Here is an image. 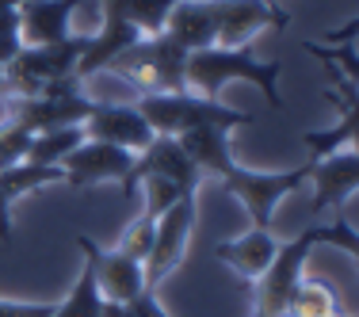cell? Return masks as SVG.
<instances>
[{"label": "cell", "mask_w": 359, "mask_h": 317, "mask_svg": "<svg viewBox=\"0 0 359 317\" xmlns=\"http://www.w3.org/2000/svg\"><path fill=\"white\" fill-rule=\"evenodd\" d=\"M318 245H332V248H344V252H355L359 248V237H355V226L348 218H337V222H318V226H306L298 237H290L287 245H279L276 260L268 264L260 279H256V306H252V317H287V298L290 290L298 287L306 271V260Z\"/></svg>", "instance_id": "obj_1"}, {"label": "cell", "mask_w": 359, "mask_h": 317, "mask_svg": "<svg viewBox=\"0 0 359 317\" xmlns=\"http://www.w3.org/2000/svg\"><path fill=\"white\" fill-rule=\"evenodd\" d=\"M187 92L195 96L218 100V92L229 81H249L252 88L264 92L271 107H283V92H279V65L276 62H256L249 46H207V50H191L187 54Z\"/></svg>", "instance_id": "obj_2"}, {"label": "cell", "mask_w": 359, "mask_h": 317, "mask_svg": "<svg viewBox=\"0 0 359 317\" xmlns=\"http://www.w3.org/2000/svg\"><path fill=\"white\" fill-rule=\"evenodd\" d=\"M134 107L149 123L153 134H168V138H180V134L199 130V126L237 130V126L252 123L249 111L226 107L222 100H207V96H195V92H145V96L134 100Z\"/></svg>", "instance_id": "obj_3"}, {"label": "cell", "mask_w": 359, "mask_h": 317, "mask_svg": "<svg viewBox=\"0 0 359 317\" xmlns=\"http://www.w3.org/2000/svg\"><path fill=\"white\" fill-rule=\"evenodd\" d=\"M84 46H88V39H81V35L50 42V46H23L4 65V96L31 100V96H42L46 88H54L62 81H73Z\"/></svg>", "instance_id": "obj_4"}, {"label": "cell", "mask_w": 359, "mask_h": 317, "mask_svg": "<svg viewBox=\"0 0 359 317\" xmlns=\"http://www.w3.org/2000/svg\"><path fill=\"white\" fill-rule=\"evenodd\" d=\"M107 69L130 81L138 88V96H145V92H187V76H184L187 50L165 31L153 39H138Z\"/></svg>", "instance_id": "obj_5"}, {"label": "cell", "mask_w": 359, "mask_h": 317, "mask_svg": "<svg viewBox=\"0 0 359 317\" xmlns=\"http://www.w3.org/2000/svg\"><path fill=\"white\" fill-rule=\"evenodd\" d=\"M310 168H313L310 161L298 165V168H276V173H256V168L229 165L226 173H222V184L245 203V210H249V218H252V229H271L276 207L310 180Z\"/></svg>", "instance_id": "obj_6"}, {"label": "cell", "mask_w": 359, "mask_h": 317, "mask_svg": "<svg viewBox=\"0 0 359 317\" xmlns=\"http://www.w3.org/2000/svg\"><path fill=\"white\" fill-rule=\"evenodd\" d=\"M191 229H195V191H187L157 218L153 248H149V256H145V264H142L145 287L149 290H157L161 279H168L180 264H184L187 245H191Z\"/></svg>", "instance_id": "obj_7"}, {"label": "cell", "mask_w": 359, "mask_h": 317, "mask_svg": "<svg viewBox=\"0 0 359 317\" xmlns=\"http://www.w3.org/2000/svg\"><path fill=\"white\" fill-rule=\"evenodd\" d=\"M92 111V100L81 96V81H62L54 88H46L42 96L31 100H12V123H20L23 130L42 134L57 130V126H81Z\"/></svg>", "instance_id": "obj_8"}, {"label": "cell", "mask_w": 359, "mask_h": 317, "mask_svg": "<svg viewBox=\"0 0 359 317\" xmlns=\"http://www.w3.org/2000/svg\"><path fill=\"white\" fill-rule=\"evenodd\" d=\"M134 157H138V153H130V149L84 138L69 157L62 161L65 187L84 191V187H96V184H123V191H126V187H130V173H134Z\"/></svg>", "instance_id": "obj_9"}, {"label": "cell", "mask_w": 359, "mask_h": 317, "mask_svg": "<svg viewBox=\"0 0 359 317\" xmlns=\"http://www.w3.org/2000/svg\"><path fill=\"white\" fill-rule=\"evenodd\" d=\"M76 248L84 252V264H88V271H92V279H96L104 302L130 306L142 290H149L145 287L142 264L130 260V256H123L118 248H100L92 237H84V234L76 237Z\"/></svg>", "instance_id": "obj_10"}, {"label": "cell", "mask_w": 359, "mask_h": 317, "mask_svg": "<svg viewBox=\"0 0 359 317\" xmlns=\"http://www.w3.org/2000/svg\"><path fill=\"white\" fill-rule=\"evenodd\" d=\"M142 176H161L168 184H176L180 191H199V168L191 165L184 149H180L176 138L168 134H157L145 149L134 157V173H130V187H126V199H138V180Z\"/></svg>", "instance_id": "obj_11"}, {"label": "cell", "mask_w": 359, "mask_h": 317, "mask_svg": "<svg viewBox=\"0 0 359 317\" xmlns=\"http://www.w3.org/2000/svg\"><path fill=\"white\" fill-rule=\"evenodd\" d=\"M81 126H84V138L118 145V149H130V153H142L157 138L134 104H92L88 119Z\"/></svg>", "instance_id": "obj_12"}, {"label": "cell", "mask_w": 359, "mask_h": 317, "mask_svg": "<svg viewBox=\"0 0 359 317\" xmlns=\"http://www.w3.org/2000/svg\"><path fill=\"white\" fill-rule=\"evenodd\" d=\"M290 23V12H279L276 0H222L218 15V39L215 46H249L252 35H260L264 27L283 31Z\"/></svg>", "instance_id": "obj_13"}, {"label": "cell", "mask_w": 359, "mask_h": 317, "mask_svg": "<svg viewBox=\"0 0 359 317\" xmlns=\"http://www.w3.org/2000/svg\"><path fill=\"white\" fill-rule=\"evenodd\" d=\"M310 180L318 187L313 195V214L321 210H340L348 199L355 195L359 187V157H355V145L352 149H340L325 161H310Z\"/></svg>", "instance_id": "obj_14"}, {"label": "cell", "mask_w": 359, "mask_h": 317, "mask_svg": "<svg viewBox=\"0 0 359 317\" xmlns=\"http://www.w3.org/2000/svg\"><path fill=\"white\" fill-rule=\"evenodd\" d=\"M100 4H104V0H100ZM138 39H142L138 27H134L130 20H123V15H118L111 4H104V23H100V31L88 39L81 62H76V81H88V76L104 73L107 65L115 62L123 50H130Z\"/></svg>", "instance_id": "obj_15"}, {"label": "cell", "mask_w": 359, "mask_h": 317, "mask_svg": "<svg viewBox=\"0 0 359 317\" xmlns=\"http://www.w3.org/2000/svg\"><path fill=\"white\" fill-rule=\"evenodd\" d=\"M218 15H222V0H176L172 15L165 23V35H172L187 54L207 50L218 39Z\"/></svg>", "instance_id": "obj_16"}, {"label": "cell", "mask_w": 359, "mask_h": 317, "mask_svg": "<svg viewBox=\"0 0 359 317\" xmlns=\"http://www.w3.org/2000/svg\"><path fill=\"white\" fill-rule=\"evenodd\" d=\"M276 252H279V241L271 237V229H249V234L233 237V241H222L215 248L218 260L226 264L233 276H241L249 283H256L268 271V264L276 260Z\"/></svg>", "instance_id": "obj_17"}, {"label": "cell", "mask_w": 359, "mask_h": 317, "mask_svg": "<svg viewBox=\"0 0 359 317\" xmlns=\"http://www.w3.org/2000/svg\"><path fill=\"white\" fill-rule=\"evenodd\" d=\"M180 149L191 157V165L199 173L222 176L229 165H233V153H229V130L226 126H199V130L180 134Z\"/></svg>", "instance_id": "obj_18"}, {"label": "cell", "mask_w": 359, "mask_h": 317, "mask_svg": "<svg viewBox=\"0 0 359 317\" xmlns=\"http://www.w3.org/2000/svg\"><path fill=\"white\" fill-rule=\"evenodd\" d=\"M50 184H65L62 165H31V161H20V165L0 168V191L12 203L31 195V191H39V187H50Z\"/></svg>", "instance_id": "obj_19"}, {"label": "cell", "mask_w": 359, "mask_h": 317, "mask_svg": "<svg viewBox=\"0 0 359 317\" xmlns=\"http://www.w3.org/2000/svg\"><path fill=\"white\" fill-rule=\"evenodd\" d=\"M337 290L321 279H298V287L287 298V317H340Z\"/></svg>", "instance_id": "obj_20"}, {"label": "cell", "mask_w": 359, "mask_h": 317, "mask_svg": "<svg viewBox=\"0 0 359 317\" xmlns=\"http://www.w3.org/2000/svg\"><path fill=\"white\" fill-rule=\"evenodd\" d=\"M81 142H84V126H57V130L31 134V145H27V157L23 161H31V165H62Z\"/></svg>", "instance_id": "obj_21"}, {"label": "cell", "mask_w": 359, "mask_h": 317, "mask_svg": "<svg viewBox=\"0 0 359 317\" xmlns=\"http://www.w3.org/2000/svg\"><path fill=\"white\" fill-rule=\"evenodd\" d=\"M104 4H111L123 20H130L134 27H138L142 39H153L165 31L168 15H172L176 0H104Z\"/></svg>", "instance_id": "obj_22"}, {"label": "cell", "mask_w": 359, "mask_h": 317, "mask_svg": "<svg viewBox=\"0 0 359 317\" xmlns=\"http://www.w3.org/2000/svg\"><path fill=\"white\" fill-rule=\"evenodd\" d=\"M100 310H104V298H100V287H96V279H92L88 264H84L81 276L73 283V290L62 302H54V313L50 317H100Z\"/></svg>", "instance_id": "obj_23"}, {"label": "cell", "mask_w": 359, "mask_h": 317, "mask_svg": "<svg viewBox=\"0 0 359 317\" xmlns=\"http://www.w3.org/2000/svg\"><path fill=\"white\" fill-rule=\"evenodd\" d=\"M153 229H157V218L153 214H138V218L126 226V234L118 237V252L123 256H130V260H138V264H145V256H149V248H153Z\"/></svg>", "instance_id": "obj_24"}, {"label": "cell", "mask_w": 359, "mask_h": 317, "mask_svg": "<svg viewBox=\"0 0 359 317\" xmlns=\"http://www.w3.org/2000/svg\"><path fill=\"white\" fill-rule=\"evenodd\" d=\"M318 62H325L332 73L348 76V81H359V62H355V39H348L344 46H321V42H306Z\"/></svg>", "instance_id": "obj_25"}, {"label": "cell", "mask_w": 359, "mask_h": 317, "mask_svg": "<svg viewBox=\"0 0 359 317\" xmlns=\"http://www.w3.org/2000/svg\"><path fill=\"white\" fill-rule=\"evenodd\" d=\"M138 195H145V214H153V218H161L172 203L180 199V195H187V191H180L176 184H168V180H161V176H142L138 180Z\"/></svg>", "instance_id": "obj_26"}, {"label": "cell", "mask_w": 359, "mask_h": 317, "mask_svg": "<svg viewBox=\"0 0 359 317\" xmlns=\"http://www.w3.org/2000/svg\"><path fill=\"white\" fill-rule=\"evenodd\" d=\"M27 145H31V130H23L20 123L0 126V168L20 165V161L27 157Z\"/></svg>", "instance_id": "obj_27"}, {"label": "cell", "mask_w": 359, "mask_h": 317, "mask_svg": "<svg viewBox=\"0 0 359 317\" xmlns=\"http://www.w3.org/2000/svg\"><path fill=\"white\" fill-rule=\"evenodd\" d=\"M23 50L20 39V12H0V69Z\"/></svg>", "instance_id": "obj_28"}, {"label": "cell", "mask_w": 359, "mask_h": 317, "mask_svg": "<svg viewBox=\"0 0 359 317\" xmlns=\"http://www.w3.org/2000/svg\"><path fill=\"white\" fill-rule=\"evenodd\" d=\"M54 302H8L0 298V317H50Z\"/></svg>", "instance_id": "obj_29"}, {"label": "cell", "mask_w": 359, "mask_h": 317, "mask_svg": "<svg viewBox=\"0 0 359 317\" xmlns=\"http://www.w3.org/2000/svg\"><path fill=\"white\" fill-rule=\"evenodd\" d=\"M126 310H130L134 317H168V313H165V306L157 302V290H142V295L134 298V302L126 306Z\"/></svg>", "instance_id": "obj_30"}, {"label": "cell", "mask_w": 359, "mask_h": 317, "mask_svg": "<svg viewBox=\"0 0 359 317\" xmlns=\"http://www.w3.org/2000/svg\"><path fill=\"white\" fill-rule=\"evenodd\" d=\"M0 245H12V199L0 191Z\"/></svg>", "instance_id": "obj_31"}, {"label": "cell", "mask_w": 359, "mask_h": 317, "mask_svg": "<svg viewBox=\"0 0 359 317\" xmlns=\"http://www.w3.org/2000/svg\"><path fill=\"white\" fill-rule=\"evenodd\" d=\"M100 317H134L126 306H115V302H104V310H100Z\"/></svg>", "instance_id": "obj_32"}, {"label": "cell", "mask_w": 359, "mask_h": 317, "mask_svg": "<svg viewBox=\"0 0 359 317\" xmlns=\"http://www.w3.org/2000/svg\"><path fill=\"white\" fill-rule=\"evenodd\" d=\"M20 4H23V0H0V12H15Z\"/></svg>", "instance_id": "obj_33"}, {"label": "cell", "mask_w": 359, "mask_h": 317, "mask_svg": "<svg viewBox=\"0 0 359 317\" xmlns=\"http://www.w3.org/2000/svg\"><path fill=\"white\" fill-rule=\"evenodd\" d=\"M340 317H352V313H340Z\"/></svg>", "instance_id": "obj_34"}]
</instances>
